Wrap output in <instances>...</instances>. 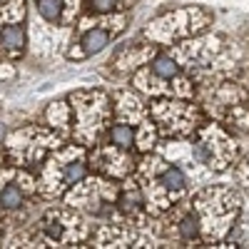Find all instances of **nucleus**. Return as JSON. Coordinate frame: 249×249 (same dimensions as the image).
I'll return each mask as SVG.
<instances>
[{
  "mask_svg": "<svg viewBox=\"0 0 249 249\" xmlns=\"http://www.w3.org/2000/svg\"><path fill=\"white\" fill-rule=\"evenodd\" d=\"M92 8L97 13H112L115 8H120V0H92Z\"/></svg>",
  "mask_w": 249,
  "mask_h": 249,
  "instance_id": "15",
  "label": "nucleus"
},
{
  "mask_svg": "<svg viewBox=\"0 0 249 249\" xmlns=\"http://www.w3.org/2000/svg\"><path fill=\"white\" fill-rule=\"evenodd\" d=\"M0 45L5 50H23L25 45V33L20 25H5L0 33Z\"/></svg>",
  "mask_w": 249,
  "mask_h": 249,
  "instance_id": "10",
  "label": "nucleus"
},
{
  "mask_svg": "<svg viewBox=\"0 0 249 249\" xmlns=\"http://www.w3.org/2000/svg\"><path fill=\"white\" fill-rule=\"evenodd\" d=\"M85 164L82 162H70L68 164V170H65V184H75V182H80L82 177H85Z\"/></svg>",
  "mask_w": 249,
  "mask_h": 249,
  "instance_id": "14",
  "label": "nucleus"
},
{
  "mask_svg": "<svg viewBox=\"0 0 249 249\" xmlns=\"http://www.w3.org/2000/svg\"><path fill=\"white\" fill-rule=\"evenodd\" d=\"M152 184H157L164 192H170V197H177L187 190V175L177 164H167V162L157 160V177L152 179Z\"/></svg>",
  "mask_w": 249,
  "mask_h": 249,
  "instance_id": "5",
  "label": "nucleus"
},
{
  "mask_svg": "<svg viewBox=\"0 0 249 249\" xmlns=\"http://www.w3.org/2000/svg\"><path fill=\"white\" fill-rule=\"evenodd\" d=\"M234 144L227 140V135L214 127V124H207V127L199 130V140L195 142V157L207 164L212 170H224L227 162L232 160Z\"/></svg>",
  "mask_w": 249,
  "mask_h": 249,
  "instance_id": "2",
  "label": "nucleus"
},
{
  "mask_svg": "<svg viewBox=\"0 0 249 249\" xmlns=\"http://www.w3.org/2000/svg\"><path fill=\"white\" fill-rule=\"evenodd\" d=\"M0 135H3V130H0Z\"/></svg>",
  "mask_w": 249,
  "mask_h": 249,
  "instance_id": "16",
  "label": "nucleus"
},
{
  "mask_svg": "<svg viewBox=\"0 0 249 249\" xmlns=\"http://www.w3.org/2000/svg\"><path fill=\"white\" fill-rule=\"evenodd\" d=\"M214 192V202L217 207H212V199L207 197V192H202L195 199V212L202 217V232L204 239H212V237H224L230 222L237 217L239 212V197L227 190V187H212Z\"/></svg>",
  "mask_w": 249,
  "mask_h": 249,
  "instance_id": "1",
  "label": "nucleus"
},
{
  "mask_svg": "<svg viewBox=\"0 0 249 249\" xmlns=\"http://www.w3.org/2000/svg\"><path fill=\"white\" fill-rule=\"evenodd\" d=\"M110 142L117 144V147H122V150H130L132 144L137 142V132L132 130V124H127V122L112 124V130H110Z\"/></svg>",
  "mask_w": 249,
  "mask_h": 249,
  "instance_id": "8",
  "label": "nucleus"
},
{
  "mask_svg": "<svg viewBox=\"0 0 249 249\" xmlns=\"http://www.w3.org/2000/svg\"><path fill=\"white\" fill-rule=\"evenodd\" d=\"M92 160L97 162V167L102 172H107L112 177H122V175H127L132 170V160L124 155V150L117 147V144H110V147H105V150H97Z\"/></svg>",
  "mask_w": 249,
  "mask_h": 249,
  "instance_id": "4",
  "label": "nucleus"
},
{
  "mask_svg": "<svg viewBox=\"0 0 249 249\" xmlns=\"http://www.w3.org/2000/svg\"><path fill=\"white\" fill-rule=\"evenodd\" d=\"M175 230H177L179 239H184V242L197 239V237H199V219H197V214H195V212H187L184 217H179Z\"/></svg>",
  "mask_w": 249,
  "mask_h": 249,
  "instance_id": "9",
  "label": "nucleus"
},
{
  "mask_svg": "<svg viewBox=\"0 0 249 249\" xmlns=\"http://www.w3.org/2000/svg\"><path fill=\"white\" fill-rule=\"evenodd\" d=\"M0 204L8 207V210H18L20 204H23V192H20L18 184H5L3 190H0Z\"/></svg>",
  "mask_w": 249,
  "mask_h": 249,
  "instance_id": "11",
  "label": "nucleus"
},
{
  "mask_svg": "<svg viewBox=\"0 0 249 249\" xmlns=\"http://www.w3.org/2000/svg\"><path fill=\"white\" fill-rule=\"evenodd\" d=\"M107 43H110V30L107 28H92V30H88L85 35H82V40H80L82 53H85V55L100 53Z\"/></svg>",
  "mask_w": 249,
  "mask_h": 249,
  "instance_id": "6",
  "label": "nucleus"
},
{
  "mask_svg": "<svg viewBox=\"0 0 249 249\" xmlns=\"http://www.w3.org/2000/svg\"><path fill=\"white\" fill-rule=\"evenodd\" d=\"M37 10L48 23H57L62 18V0H37Z\"/></svg>",
  "mask_w": 249,
  "mask_h": 249,
  "instance_id": "12",
  "label": "nucleus"
},
{
  "mask_svg": "<svg viewBox=\"0 0 249 249\" xmlns=\"http://www.w3.org/2000/svg\"><path fill=\"white\" fill-rule=\"evenodd\" d=\"M150 70H152L160 80H177V77H179V65H177V60L170 57V55H157V57H152Z\"/></svg>",
  "mask_w": 249,
  "mask_h": 249,
  "instance_id": "7",
  "label": "nucleus"
},
{
  "mask_svg": "<svg viewBox=\"0 0 249 249\" xmlns=\"http://www.w3.org/2000/svg\"><path fill=\"white\" fill-rule=\"evenodd\" d=\"M152 115L162 122L167 135H187L195 130V117L187 102H152Z\"/></svg>",
  "mask_w": 249,
  "mask_h": 249,
  "instance_id": "3",
  "label": "nucleus"
},
{
  "mask_svg": "<svg viewBox=\"0 0 249 249\" xmlns=\"http://www.w3.org/2000/svg\"><path fill=\"white\" fill-rule=\"evenodd\" d=\"M40 230H43L50 239H55V242H62V239H65V234H62V224L57 222L55 214H48V217L43 219V224H40Z\"/></svg>",
  "mask_w": 249,
  "mask_h": 249,
  "instance_id": "13",
  "label": "nucleus"
}]
</instances>
